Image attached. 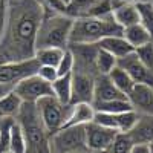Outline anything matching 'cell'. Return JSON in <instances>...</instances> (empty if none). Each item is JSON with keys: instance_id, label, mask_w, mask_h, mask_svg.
<instances>
[{"instance_id": "cell-19", "label": "cell", "mask_w": 153, "mask_h": 153, "mask_svg": "<svg viewBox=\"0 0 153 153\" xmlns=\"http://www.w3.org/2000/svg\"><path fill=\"white\" fill-rule=\"evenodd\" d=\"M112 16H113L115 22H117L123 29L139 23V11L136 8V3L115 5L113 9H112Z\"/></svg>"}, {"instance_id": "cell-9", "label": "cell", "mask_w": 153, "mask_h": 153, "mask_svg": "<svg viewBox=\"0 0 153 153\" xmlns=\"http://www.w3.org/2000/svg\"><path fill=\"white\" fill-rule=\"evenodd\" d=\"M40 63L35 58L26 61H12V63H0V81L17 84L20 80L29 75L37 74Z\"/></svg>"}, {"instance_id": "cell-45", "label": "cell", "mask_w": 153, "mask_h": 153, "mask_svg": "<svg viewBox=\"0 0 153 153\" xmlns=\"http://www.w3.org/2000/svg\"><path fill=\"white\" fill-rule=\"evenodd\" d=\"M8 153H11V152H8Z\"/></svg>"}, {"instance_id": "cell-26", "label": "cell", "mask_w": 153, "mask_h": 153, "mask_svg": "<svg viewBox=\"0 0 153 153\" xmlns=\"http://www.w3.org/2000/svg\"><path fill=\"white\" fill-rule=\"evenodd\" d=\"M9 152L11 153H26V136L22 129V126L17 123L11 127V138H9Z\"/></svg>"}, {"instance_id": "cell-30", "label": "cell", "mask_w": 153, "mask_h": 153, "mask_svg": "<svg viewBox=\"0 0 153 153\" xmlns=\"http://www.w3.org/2000/svg\"><path fill=\"white\" fill-rule=\"evenodd\" d=\"M16 123V118H0V153L9 152L11 127Z\"/></svg>"}, {"instance_id": "cell-13", "label": "cell", "mask_w": 153, "mask_h": 153, "mask_svg": "<svg viewBox=\"0 0 153 153\" xmlns=\"http://www.w3.org/2000/svg\"><path fill=\"white\" fill-rule=\"evenodd\" d=\"M117 65L120 68H123L127 74H129L135 83L153 86V71L149 69L144 63L136 57L135 51H133L132 54H129V55L118 58Z\"/></svg>"}, {"instance_id": "cell-39", "label": "cell", "mask_w": 153, "mask_h": 153, "mask_svg": "<svg viewBox=\"0 0 153 153\" xmlns=\"http://www.w3.org/2000/svg\"><path fill=\"white\" fill-rule=\"evenodd\" d=\"M149 146V150H150V153H153V143H150V144H147Z\"/></svg>"}, {"instance_id": "cell-36", "label": "cell", "mask_w": 153, "mask_h": 153, "mask_svg": "<svg viewBox=\"0 0 153 153\" xmlns=\"http://www.w3.org/2000/svg\"><path fill=\"white\" fill-rule=\"evenodd\" d=\"M14 87H16V84H11V83H2V81H0V100H2L3 97H6L8 94L14 92Z\"/></svg>"}, {"instance_id": "cell-35", "label": "cell", "mask_w": 153, "mask_h": 153, "mask_svg": "<svg viewBox=\"0 0 153 153\" xmlns=\"http://www.w3.org/2000/svg\"><path fill=\"white\" fill-rule=\"evenodd\" d=\"M6 11H8L6 2L0 3V38H2V34H3V29H5V23H6Z\"/></svg>"}, {"instance_id": "cell-12", "label": "cell", "mask_w": 153, "mask_h": 153, "mask_svg": "<svg viewBox=\"0 0 153 153\" xmlns=\"http://www.w3.org/2000/svg\"><path fill=\"white\" fill-rule=\"evenodd\" d=\"M95 76L84 72H72V95L71 104L75 103H94Z\"/></svg>"}, {"instance_id": "cell-28", "label": "cell", "mask_w": 153, "mask_h": 153, "mask_svg": "<svg viewBox=\"0 0 153 153\" xmlns=\"http://www.w3.org/2000/svg\"><path fill=\"white\" fill-rule=\"evenodd\" d=\"M133 146H135V143L132 141L129 133L118 132L117 136H115V139H113V143L110 144L107 153H130Z\"/></svg>"}, {"instance_id": "cell-22", "label": "cell", "mask_w": 153, "mask_h": 153, "mask_svg": "<svg viewBox=\"0 0 153 153\" xmlns=\"http://www.w3.org/2000/svg\"><path fill=\"white\" fill-rule=\"evenodd\" d=\"M52 92L54 95L65 104H71V95H72V74L61 75L52 83Z\"/></svg>"}, {"instance_id": "cell-10", "label": "cell", "mask_w": 153, "mask_h": 153, "mask_svg": "<svg viewBox=\"0 0 153 153\" xmlns=\"http://www.w3.org/2000/svg\"><path fill=\"white\" fill-rule=\"evenodd\" d=\"M117 130L104 127L95 121L86 124V143L89 150L95 152H107L110 144L113 143L115 136H117Z\"/></svg>"}, {"instance_id": "cell-1", "label": "cell", "mask_w": 153, "mask_h": 153, "mask_svg": "<svg viewBox=\"0 0 153 153\" xmlns=\"http://www.w3.org/2000/svg\"><path fill=\"white\" fill-rule=\"evenodd\" d=\"M6 5V23L0 38V63L31 60L37 51V31L45 14L43 6L40 0H16Z\"/></svg>"}, {"instance_id": "cell-8", "label": "cell", "mask_w": 153, "mask_h": 153, "mask_svg": "<svg viewBox=\"0 0 153 153\" xmlns=\"http://www.w3.org/2000/svg\"><path fill=\"white\" fill-rule=\"evenodd\" d=\"M69 51L74 55V71L98 75L97 71V55L100 46L98 43H69Z\"/></svg>"}, {"instance_id": "cell-20", "label": "cell", "mask_w": 153, "mask_h": 153, "mask_svg": "<svg viewBox=\"0 0 153 153\" xmlns=\"http://www.w3.org/2000/svg\"><path fill=\"white\" fill-rule=\"evenodd\" d=\"M123 35L135 49L143 46V45H147V43L153 42L152 35L149 34V31L143 26L141 23H136V25H132V26H129V28H124Z\"/></svg>"}, {"instance_id": "cell-14", "label": "cell", "mask_w": 153, "mask_h": 153, "mask_svg": "<svg viewBox=\"0 0 153 153\" xmlns=\"http://www.w3.org/2000/svg\"><path fill=\"white\" fill-rule=\"evenodd\" d=\"M127 98L138 115H153V86L135 83Z\"/></svg>"}, {"instance_id": "cell-44", "label": "cell", "mask_w": 153, "mask_h": 153, "mask_svg": "<svg viewBox=\"0 0 153 153\" xmlns=\"http://www.w3.org/2000/svg\"><path fill=\"white\" fill-rule=\"evenodd\" d=\"M150 3H152V5H153V0H150Z\"/></svg>"}, {"instance_id": "cell-33", "label": "cell", "mask_w": 153, "mask_h": 153, "mask_svg": "<svg viewBox=\"0 0 153 153\" xmlns=\"http://www.w3.org/2000/svg\"><path fill=\"white\" fill-rule=\"evenodd\" d=\"M45 12H55V14H66V3L63 0H40Z\"/></svg>"}, {"instance_id": "cell-25", "label": "cell", "mask_w": 153, "mask_h": 153, "mask_svg": "<svg viewBox=\"0 0 153 153\" xmlns=\"http://www.w3.org/2000/svg\"><path fill=\"white\" fill-rule=\"evenodd\" d=\"M109 78L124 95H129V92L132 91V87L135 86V81L132 80V76L127 74L123 68H120L118 65H117V68H113V71L109 74Z\"/></svg>"}, {"instance_id": "cell-37", "label": "cell", "mask_w": 153, "mask_h": 153, "mask_svg": "<svg viewBox=\"0 0 153 153\" xmlns=\"http://www.w3.org/2000/svg\"><path fill=\"white\" fill-rule=\"evenodd\" d=\"M130 153H150L147 144H135Z\"/></svg>"}, {"instance_id": "cell-31", "label": "cell", "mask_w": 153, "mask_h": 153, "mask_svg": "<svg viewBox=\"0 0 153 153\" xmlns=\"http://www.w3.org/2000/svg\"><path fill=\"white\" fill-rule=\"evenodd\" d=\"M135 54H136V57L141 60L149 69L153 71V42L136 48L135 49Z\"/></svg>"}, {"instance_id": "cell-27", "label": "cell", "mask_w": 153, "mask_h": 153, "mask_svg": "<svg viewBox=\"0 0 153 153\" xmlns=\"http://www.w3.org/2000/svg\"><path fill=\"white\" fill-rule=\"evenodd\" d=\"M117 63H118L117 57L100 48L98 55H97V71H98V75H109L113 71V68H117Z\"/></svg>"}, {"instance_id": "cell-38", "label": "cell", "mask_w": 153, "mask_h": 153, "mask_svg": "<svg viewBox=\"0 0 153 153\" xmlns=\"http://www.w3.org/2000/svg\"><path fill=\"white\" fill-rule=\"evenodd\" d=\"M75 153H107V152H95V150L86 149V150H80V152H75Z\"/></svg>"}, {"instance_id": "cell-11", "label": "cell", "mask_w": 153, "mask_h": 153, "mask_svg": "<svg viewBox=\"0 0 153 153\" xmlns=\"http://www.w3.org/2000/svg\"><path fill=\"white\" fill-rule=\"evenodd\" d=\"M139 115L135 110H127V112H121V113H106V112H95V118L94 121L113 129L117 132H130L132 127L136 124Z\"/></svg>"}, {"instance_id": "cell-3", "label": "cell", "mask_w": 153, "mask_h": 153, "mask_svg": "<svg viewBox=\"0 0 153 153\" xmlns=\"http://www.w3.org/2000/svg\"><path fill=\"white\" fill-rule=\"evenodd\" d=\"M123 31L113 16L81 17L74 20L69 43H98L110 35H123Z\"/></svg>"}, {"instance_id": "cell-6", "label": "cell", "mask_w": 153, "mask_h": 153, "mask_svg": "<svg viewBox=\"0 0 153 153\" xmlns=\"http://www.w3.org/2000/svg\"><path fill=\"white\" fill-rule=\"evenodd\" d=\"M52 153H75L87 149L86 126L63 127L51 136Z\"/></svg>"}, {"instance_id": "cell-17", "label": "cell", "mask_w": 153, "mask_h": 153, "mask_svg": "<svg viewBox=\"0 0 153 153\" xmlns=\"http://www.w3.org/2000/svg\"><path fill=\"white\" fill-rule=\"evenodd\" d=\"M127 133L135 144L153 143V115H139L136 124Z\"/></svg>"}, {"instance_id": "cell-24", "label": "cell", "mask_w": 153, "mask_h": 153, "mask_svg": "<svg viewBox=\"0 0 153 153\" xmlns=\"http://www.w3.org/2000/svg\"><path fill=\"white\" fill-rule=\"evenodd\" d=\"M95 112H106V113H121L127 110H133L129 98L121 100H112V101H95L92 103Z\"/></svg>"}, {"instance_id": "cell-18", "label": "cell", "mask_w": 153, "mask_h": 153, "mask_svg": "<svg viewBox=\"0 0 153 153\" xmlns=\"http://www.w3.org/2000/svg\"><path fill=\"white\" fill-rule=\"evenodd\" d=\"M98 46L101 49L107 51V52H110L112 55H115L117 58L126 57V55L132 54L135 51V48L126 40L124 35H110V37H106V38H103V40L98 42Z\"/></svg>"}, {"instance_id": "cell-29", "label": "cell", "mask_w": 153, "mask_h": 153, "mask_svg": "<svg viewBox=\"0 0 153 153\" xmlns=\"http://www.w3.org/2000/svg\"><path fill=\"white\" fill-rule=\"evenodd\" d=\"M136 8L139 11V23L149 31L153 38V5L150 3V0H147V2H138Z\"/></svg>"}, {"instance_id": "cell-15", "label": "cell", "mask_w": 153, "mask_h": 153, "mask_svg": "<svg viewBox=\"0 0 153 153\" xmlns=\"http://www.w3.org/2000/svg\"><path fill=\"white\" fill-rule=\"evenodd\" d=\"M127 98L120 89L115 86L109 75H97L95 76V89H94V103L95 101H112Z\"/></svg>"}, {"instance_id": "cell-40", "label": "cell", "mask_w": 153, "mask_h": 153, "mask_svg": "<svg viewBox=\"0 0 153 153\" xmlns=\"http://www.w3.org/2000/svg\"><path fill=\"white\" fill-rule=\"evenodd\" d=\"M12 2H16V0H6V3H12Z\"/></svg>"}, {"instance_id": "cell-23", "label": "cell", "mask_w": 153, "mask_h": 153, "mask_svg": "<svg viewBox=\"0 0 153 153\" xmlns=\"http://www.w3.org/2000/svg\"><path fill=\"white\" fill-rule=\"evenodd\" d=\"M65 51L66 49H61V48H40V49L35 51L34 58L40 63V65L57 68L63 54H65Z\"/></svg>"}, {"instance_id": "cell-7", "label": "cell", "mask_w": 153, "mask_h": 153, "mask_svg": "<svg viewBox=\"0 0 153 153\" xmlns=\"http://www.w3.org/2000/svg\"><path fill=\"white\" fill-rule=\"evenodd\" d=\"M14 92L20 97V100L23 103H37L43 97L54 95L52 83H48L46 80H43L37 74L20 80L14 87Z\"/></svg>"}, {"instance_id": "cell-5", "label": "cell", "mask_w": 153, "mask_h": 153, "mask_svg": "<svg viewBox=\"0 0 153 153\" xmlns=\"http://www.w3.org/2000/svg\"><path fill=\"white\" fill-rule=\"evenodd\" d=\"M35 106H37L40 118L51 136L65 126L71 104L61 103L55 95H48V97H43L38 100Z\"/></svg>"}, {"instance_id": "cell-2", "label": "cell", "mask_w": 153, "mask_h": 153, "mask_svg": "<svg viewBox=\"0 0 153 153\" xmlns=\"http://www.w3.org/2000/svg\"><path fill=\"white\" fill-rule=\"evenodd\" d=\"M16 120L26 136V153H52L51 135L40 118L35 103H23Z\"/></svg>"}, {"instance_id": "cell-43", "label": "cell", "mask_w": 153, "mask_h": 153, "mask_svg": "<svg viewBox=\"0 0 153 153\" xmlns=\"http://www.w3.org/2000/svg\"><path fill=\"white\" fill-rule=\"evenodd\" d=\"M3 2H6V0H0V3H3Z\"/></svg>"}, {"instance_id": "cell-16", "label": "cell", "mask_w": 153, "mask_h": 153, "mask_svg": "<svg viewBox=\"0 0 153 153\" xmlns=\"http://www.w3.org/2000/svg\"><path fill=\"white\" fill-rule=\"evenodd\" d=\"M94 118H95V107L92 103H75V104H71L68 118H66L63 127L86 126L89 123H92Z\"/></svg>"}, {"instance_id": "cell-4", "label": "cell", "mask_w": 153, "mask_h": 153, "mask_svg": "<svg viewBox=\"0 0 153 153\" xmlns=\"http://www.w3.org/2000/svg\"><path fill=\"white\" fill-rule=\"evenodd\" d=\"M74 19L66 14L45 12L40 28L37 31V49L40 48H61L68 49Z\"/></svg>"}, {"instance_id": "cell-42", "label": "cell", "mask_w": 153, "mask_h": 153, "mask_svg": "<svg viewBox=\"0 0 153 153\" xmlns=\"http://www.w3.org/2000/svg\"><path fill=\"white\" fill-rule=\"evenodd\" d=\"M138 2H147V0H138ZM138 2H136V3H138Z\"/></svg>"}, {"instance_id": "cell-32", "label": "cell", "mask_w": 153, "mask_h": 153, "mask_svg": "<svg viewBox=\"0 0 153 153\" xmlns=\"http://www.w3.org/2000/svg\"><path fill=\"white\" fill-rule=\"evenodd\" d=\"M57 72H58V76L69 75V74L74 72V55L69 51V48L65 51V54H63L60 63L57 65Z\"/></svg>"}, {"instance_id": "cell-34", "label": "cell", "mask_w": 153, "mask_h": 153, "mask_svg": "<svg viewBox=\"0 0 153 153\" xmlns=\"http://www.w3.org/2000/svg\"><path fill=\"white\" fill-rule=\"evenodd\" d=\"M37 75L42 76L43 80H46L48 83H54L57 78H58V72H57V68L55 66H45V65H40L37 71Z\"/></svg>"}, {"instance_id": "cell-41", "label": "cell", "mask_w": 153, "mask_h": 153, "mask_svg": "<svg viewBox=\"0 0 153 153\" xmlns=\"http://www.w3.org/2000/svg\"><path fill=\"white\" fill-rule=\"evenodd\" d=\"M63 2H65V3H66V6H68V3L71 2V0H63Z\"/></svg>"}, {"instance_id": "cell-21", "label": "cell", "mask_w": 153, "mask_h": 153, "mask_svg": "<svg viewBox=\"0 0 153 153\" xmlns=\"http://www.w3.org/2000/svg\"><path fill=\"white\" fill-rule=\"evenodd\" d=\"M22 104L23 101L16 92L8 94L0 100V118H16L22 109Z\"/></svg>"}]
</instances>
